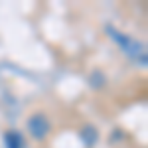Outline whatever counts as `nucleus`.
Instances as JSON below:
<instances>
[{"instance_id": "1", "label": "nucleus", "mask_w": 148, "mask_h": 148, "mask_svg": "<svg viewBox=\"0 0 148 148\" xmlns=\"http://www.w3.org/2000/svg\"><path fill=\"white\" fill-rule=\"evenodd\" d=\"M105 32H107V36L113 40L116 46L121 47L123 53H126L132 61H136L138 65H142V67L146 65L148 59H146V47H144V44H140L138 40L130 38L128 34L119 32L114 26H105Z\"/></svg>"}, {"instance_id": "2", "label": "nucleus", "mask_w": 148, "mask_h": 148, "mask_svg": "<svg viewBox=\"0 0 148 148\" xmlns=\"http://www.w3.org/2000/svg\"><path fill=\"white\" fill-rule=\"evenodd\" d=\"M26 126L30 130V134L36 138V140H44L49 132V121L46 119L44 113H34L28 121H26Z\"/></svg>"}, {"instance_id": "3", "label": "nucleus", "mask_w": 148, "mask_h": 148, "mask_svg": "<svg viewBox=\"0 0 148 148\" xmlns=\"http://www.w3.org/2000/svg\"><path fill=\"white\" fill-rule=\"evenodd\" d=\"M81 140H83V144L85 146H95L97 144V140H99V130L95 128V126H83L81 128Z\"/></svg>"}, {"instance_id": "4", "label": "nucleus", "mask_w": 148, "mask_h": 148, "mask_svg": "<svg viewBox=\"0 0 148 148\" xmlns=\"http://www.w3.org/2000/svg\"><path fill=\"white\" fill-rule=\"evenodd\" d=\"M4 144H6V148H24V138L20 132L8 130L4 134Z\"/></svg>"}]
</instances>
